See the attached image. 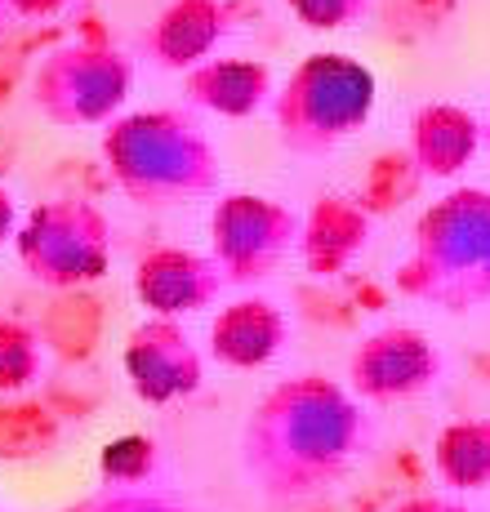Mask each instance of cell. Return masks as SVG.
<instances>
[{
    "label": "cell",
    "instance_id": "6da1fadb",
    "mask_svg": "<svg viewBox=\"0 0 490 512\" xmlns=\"http://www.w3.org/2000/svg\"><path fill=\"white\" fill-rule=\"evenodd\" d=\"M406 512H441V508H428V504H419V508H406Z\"/></svg>",
    "mask_w": 490,
    "mask_h": 512
}]
</instances>
